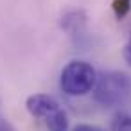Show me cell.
Listing matches in <instances>:
<instances>
[{
    "mask_svg": "<svg viewBox=\"0 0 131 131\" xmlns=\"http://www.w3.org/2000/svg\"><path fill=\"white\" fill-rule=\"evenodd\" d=\"M95 102H99L104 108H113L122 104L131 92V79L124 72L110 70L97 75L95 84L92 88Z\"/></svg>",
    "mask_w": 131,
    "mask_h": 131,
    "instance_id": "6da1fadb",
    "label": "cell"
},
{
    "mask_svg": "<svg viewBox=\"0 0 131 131\" xmlns=\"http://www.w3.org/2000/svg\"><path fill=\"white\" fill-rule=\"evenodd\" d=\"M95 79H97V74L90 63L74 59L61 70L59 86L67 95L81 97V95H86L88 92H92Z\"/></svg>",
    "mask_w": 131,
    "mask_h": 131,
    "instance_id": "7a4b0ae2",
    "label": "cell"
},
{
    "mask_svg": "<svg viewBox=\"0 0 131 131\" xmlns=\"http://www.w3.org/2000/svg\"><path fill=\"white\" fill-rule=\"evenodd\" d=\"M25 108L27 111L34 117V118H41L45 120L49 115H52L54 111L59 110V104L54 97L47 95V93H34L31 97H27L25 101Z\"/></svg>",
    "mask_w": 131,
    "mask_h": 131,
    "instance_id": "3957f363",
    "label": "cell"
},
{
    "mask_svg": "<svg viewBox=\"0 0 131 131\" xmlns=\"http://www.w3.org/2000/svg\"><path fill=\"white\" fill-rule=\"evenodd\" d=\"M86 13L83 9H72L61 16V29L70 36H79L86 29Z\"/></svg>",
    "mask_w": 131,
    "mask_h": 131,
    "instance_id": "277c9868",
    "label": "cell"
},
{
    "mask_svg": "<svg viewBox=\"0 0 131 131\" xmlns=\"http://www.w3.org/2000/svg\"><path fill=\"white\" fill-rule=\"evenodd\" d=\"M45 124L49 131H68V117L61 108L54 111L52 115H49L45 118Z\"/></svg>",
    "mask_w": 131,
    "mask_h": 131,
    "instance_id": "5b68a950",
    "label": "cell"
},
{
    "mask_svg": "<svg viewBox=\"0 0 131 131\" xmlns=\"http://www.w3.org/2000/svg\"><path fill=\"white\" fill-rule=\"evenodd\" d=\"M108 131H131V117L127 113H117Z\"/></svg>",
    "mask_w": 131,
    "mask_h": 131,
    "instance_id": "8992f818",
    "label": "cell"
},
{
    "mask_svg": "<svg viewBox=\"0 0 131 131\" xmlns=\"http://www.w3.org/2000/svg\"><path fill=\"white\" fill-rule=\"evenodd\" d=\"M111 7H113L115 16H117L118 20H122V18L131 11V0H113Z\"/></svg>",
    "mask_w": 131,
    "mask_h": 131,
    "instance_id": "52a82bcc",
    "label": "cell"
},
{
    "mask_svg": "<svg viewBox=\"0 0 131 131\" xmlns=\"http://www.w3.org/2000/svg\"><path fill=\"white\" fill-rule=\"evenodd\" d=\"M72 131H104V129H101L97 126H90V124H77Z\"/></svg>",
    "mask_w": 131,
    "mask_h": 131,
    "instance_id": "ba28073f",
    "label": "cell"
},
{
    "mask_svg": "<svg viewBox=\"0 0 131 131\" xmlns=\"http://www.w3.org/2000/svg\"><path fill=\"white\" fill-rule=\"evenodd\" d=\"M124 59H126V63L131 67V36H129L127 43L124 45Z\"/></svg>",
    "mask_w": 131,
    "mask_h": 131,
    "instance_id": "9c48e42d",
    "label": "cell"
},
{
    "mask_svg": "<svg viewBox=\"0 0 131 131\" xmlns=\"http://www.w3.org/2000/svg\"><path fill=\"white\" fill-rule=\"evenodd\" d=\"M0 131H15V129H13V126H11L6 118L0 117Z\"/></svg>",
    "mask_w": 131,
    "mask_h": 131,
    "instance_id": "30bf717a",
    "label": "cell"
}]
</instances>
